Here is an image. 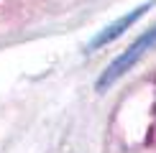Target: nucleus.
<instances>
[{
  "instance_id": "obj_1",
  "label": "nucleus",
  "mask_w": 156,
  "mask_h": 153,
  "mask_svg": "<svg viewBox=\"0 0 156 153\" xmlns=\"http://www.w3.org/2000/svg\"><path fill=\"white\" fill-rule=\"evenodd\" d=\"M154 43H156V28H154V31H148V33H146V36H141V38H138V41H136V43H133V46H131V49H128V51H126V54H123V56H120V59H118V61H115V64H113V66H110V69H108V72H105V74H102V79H100V82H97V87H100V89H102V87H108V84H113V82H115V79H118V76H120V74H126V72H128V69H131V66H133V64H136V61H138V59H141V56H144V54H146V51H148V49H151V46H154Z\"/></svg>"
},
{
  "instance_id": "obj_2",
  "label": "nucleus",
  "mask_w": 156,
  "mask_h": 153,
  "mask_svg": "<svg viewBox=\"0 0 156 153\" xmlns=\"http://www.w3.org/2000/svg\"><path fill=\"white\" fill-rule=\"evenodd\" d=\"M144 10H148V5H141V8H136V10L131 13V15H123L118 23H113L110 28H105V33H100V36H97L95 41H92V49L102 46V43H108V41H113L115 36H120V33H123V28H128V25H131L133 21H138V18L144 15Z\"/></svg>"
}]
</instances>
